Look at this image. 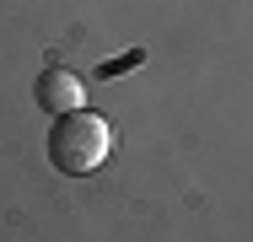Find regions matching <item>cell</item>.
Instances as JSON below:
<instances>
[{
  "label": "cell",
  "instance_id": "6da1fadb",
  "mask_svg": "<svg viewBox=\"0 0 253 242\" xmlns=\"http://www.w3.org/2000/svg\"><path fill=\"white\" fill-rule=\"evenodd\" d=\"M108 151H113V129H108L102 113L76 108V113H59V124L49 129V161H54V172H65V178L97 172L108 161Z\"/></svg>",
  "mask_w": 253,
  "mask_h": 242
},
{
  "label": "cell",
  "instance_id": "7a4b0ae2",
  "mask_svg": "<svg viewBox=\"0 0 253 242\" xmlns=\"http://www.w3.org/2000/svg\"><path fill=\"white\" fill-rule=\"evenodd\" d=\"M33 97L49 113H76V108H86V81L70 76V70H43L38 86H33Z\"/></svg>",
  "mask_w": 253,
  "mask_h": 242
},
{
  "label": "cell",
  "instance_id": "3957f363",
  "mask_svg": "<svg viewBox=\"0 0 253 242\" xmlns=\"http://www.w3.org/2000/svg\"><path fill=\"white\" fill-rule=\"evenodd\" d=\"M140 59H146V48H129V54H119V59H108L97 76H102V81H108V76H124V70H135Z\"/></svg>",
  "mask_w": 253,
  "mask_h": 242
}]
</instances>
